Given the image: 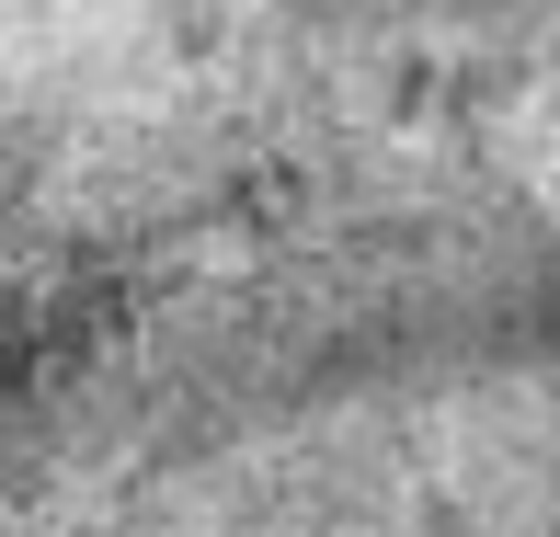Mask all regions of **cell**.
Returning a JSON list of instances; mask_svg holds the SVG:
<instances>
[{
  "label": "cell",
  "instance_id": "1",
  "mask_svg": "<svg viewBox=\"0 0 560 537\" xmlns=\"http://www.w3.org/2000/svg\"><path fill=\"white\" fill-rule=\"evenodd\" d=\"M0 537H560V126L343 161L81 264Z\"/></svg>",
  "mask_w": 560,
  "mask_h": 537
}]
</instances>
